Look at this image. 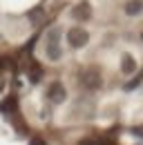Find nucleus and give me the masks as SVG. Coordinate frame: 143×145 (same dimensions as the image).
Returning a JSON list of instances; mask_svg holds the SVG:
<instances>
[{
	"instance_id": "f257e3e1",
	"label": "nucleus",
	"mask_w": 143,
	"mask_h": 145,
	"mask_svg": "<svg viewBox=\"0 0 143 145\" xmlns=\"http://www.w3.org/2000/svg\"><path fill=\"white\" fill-rule=\"evenodd\" d=\"M70 42H72V47H81V45H85L87 42V31L85 29H72L70 31Z\"/></svg>"
},
{
	"instance_id": "f03ea898",
	"label": "nucleus",
	"mask_w": 143,
	"mask_h": 145,
	"mask_svg": "<svg viewBox=\"0 0 143 145\" xmlns=\"http://www.w3.org/2000/svg\"><path fill=\"white\" fill-rule=\"evenodd\" d=\"M85 85L87 87H101V74L96 72V69H89L87 74H85Z\"/></svg>"
},
{
	"instance_id": "7ed1b4c3",
	"label": "nucleus",
	"mask_w": 143,
	"mask_h": 145,
	"mask_svg": "<svg viewBox=\"0 0 143 145\" xmlns=\"http://www.w3.org/2000/svg\"><path fill=\"white\" fill-rule=\"evenodd\" d=\"M125 11H127V16H139L143 11V0H130L125 5Z\"/></svg>"
},
{
	"instance_id": "20e7f679",
	"label": "nucleus",
	"mask_w": 143,
	"mask_h": 145,
	"mask_svg": "<svg viewBox=\"0 0 143 145\" xmlns=\"http://www.w3.org/2000/svg\"><path fill=\"white\" fill-rule=\"evenodd\" d=\"M121 69H123V74H132L134 69H136V60H134L132 56L125 54L123 56V67H121Z\"/></svg>"
},
{
	"instance_id": "39448f33",
	"label": "nucleus",
	"mask_w": 143,
	"mask_h": 145,
	"mask_svg": "<svg viewBox=\"0 0 143 145\" xmlns=\"http://www.w3.org/2000/svg\"><path fill=\"white\" fill-rule=\"evenodd\" d=\"M52 98H56V101H63V98H65V89H63L60 85H54V87H52Z\"/></svg>"
},
{
	"instance_id": "423d86ee",
	"label": "nucleus",
	"mask_w": 143,
	"mask_h": 145,
	"mask_svg": "<svg viewBox=\"0 0 143 145\" xmlns=\"http://www.w3.org/2000/svg\"><path fill=\"white\" fill-rule=\"evenodd\" d=\"M78 145H101L98 141H92V138H85L83 143H78Z\"/></svg>"
}]
</instances>
